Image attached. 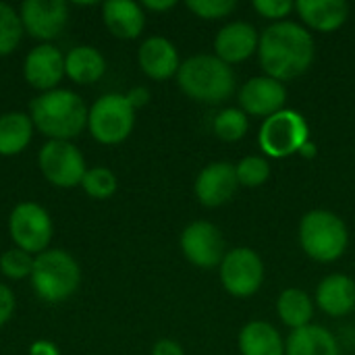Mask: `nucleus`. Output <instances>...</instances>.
Returning <instances> with one entry per match:
<instances>
[{"instance_id": "1", "label": "nucleus", "mask_w": 355, "mask_h": 355, "mask_svg": "<svg viewBox=\"0 0 355 355\" xmlns=\"http://www.w3.org/2000/svg\"><path fill=\"white\" fill-rule=\"evenodd\" d=\"M260 64L266 77L289 81L304 75L314 60V40L302 25L279 21L264 29L258 42Z\"/></svg>"}, {"instance_id": "2", "label": "nucleus", "mask_w": 355, "mask_h": 355, "mask_svg": "<svg viewBox=\"0 0 355 355\" xmlns=\"http://www.w3.org/2000/svg\"><path fill=\"white\" fill-rule=\"evenodd\" d=\"M31 123L50 139L69 141L87 125L89 110L71 89H50L31 100Z\"/></svg>"}, {"instance_id": "3", "label": "nucleus", "mask_w": 355, "mask_h": 355, "mask_svg": "<svg viewBox=\"0 0 355 355\" xmlns=\"http://www.w3.org/2000/svg\"><path fill=\"white\" fill-rule=\"evenodd\" d=\"M177 79L181 89L198 102H223L235 92L233 69L212 54H198L187 58L179 71Z\"/></svg>"}, {"instance_id": "4", "label": "nucleus", "mask_w": 355, "mask_h": 355, "mask_svg": "<svg viewBox=\"0 0 355 355\" xmlns=\"http://www.w3.org/2000/svg\"><path fill=\"white\" fill-rule=\"evenodd\" d=\"M31 283L35 293L44 302L58 304L69 300L77 291L81 283V270L75 258L67 252L46 250L33 260Z\"/></svg>"}, {"instance_id": "5", "label": "nucleus", "mask_w": 355, "mask_h": 355, "mask_svg": "<svg viewBox=\"0 0 355 355\" xmlns=\"http://www.w3.org/2000/svg\"><path fill=\"white\" fill-rule=\"evenodd\" d=\"M345 223L329 210H312L300 223V243L304 252L318 262H333L347 248Z\"/></svg>"}, {"instance_id": "6", "label": "nucleus", "mask_w": 355, "mask_h": 355, "mask_svg": "<svg viewBox=\"0 0 355 355\" xmlns=\"http://www.w3.org/2000/svg\"><path fill=\"white\" fill-rule=\"evenodd\" d=\"M135 125V108L123 94H106L94 102L87 114V127L100 144H121Z\"/></svg>"}, {"instance_id": "7", "label": "nucleus", "mask_w": 355, "mask_h": 355, "mask_svg": "<svg viewBox=\"0 0 355 355\" xmlns=\"http://www.w3.org/2000/svg\"><path fill=\"white\" fill-rule=\"evenodd\" d=\"M308 144V123L295 110L268 116L260 129V148L272 158H285Z\"/></svg>"}, {"instance_id": "8", "label": "nucleus", "mask_w": 355, "mask_h": 355, "mask_svg": "<svg viewBox=\"0 0 355 355\" xmlns=\"http://www.w3.org/2000/svg\"><path fill=\"white\" fill-rule=\"evenodd\" d=\"M8 231L19 250L27 254H42L52 239V220L40 204L23 202L10 212Z\"/></svg>"}, {"instance_id": "9", "label": "nucleus", "mask_w": 355, "mask_h": 355, "mask_svg": "<svg viewBox=\"0 0 355 355\" xmlns=\"http://www.w3.org/2000/svg\"><path fill=\"white\" fill-rule=\"evenodd\" d=\"M42 175L56 187H75L81 185L85 175V160L81 152L71 141L50 139L37 156Z\"/></svg>"}, {"instance_id": "10", "label": "nucleus", "mask_w": 355, "mask_h": 355, "mask_svg": "<svg viewBox=\"0 0 355 355\" xmlns=\"http://www.w3.org/2000/svg\"><path fill=\"white\" fill-rule=\"evenodd\" d=\"M264 279V266L260 256L250 248L231 250L220 264V281L225 289L235 297L254 295Z\"/></svg>"}, {"instance_id": "11", "label": "nucleus", "mask_w": 355, "mask_h": 355, "mask_svg": "<svg viewBox=\"0 0 355 355\" xmlns=\"http://www.w3.org/2000/svg\"><path fill=\"white\" fill-rule=\"evenodd\" d=\"M181 250L185 258L200 268L220 266L225 260V239L212 223H191L181 235Z\"/></svg>"}, {"instance_id": "12", "label": "nucleus", "mask_w": 355, "mask_h": 355, "mask_svg": "<svg viewBox=\"0 0 355 355\" xmlns=\"http://www.w3.org/2000/svg\"><path fill=\"white\" fill-rule=\"evenodd\" d=\"M69 19V6L62 0H25L21 4L23 29L37 40L56 37Z\"/></svg>"}, {"instance_id": "13", "label": "nucleus", "mask_w": 355, "mask_h": 355, "mask_svg": "<svg viewBox=\"0 0 355 355\" xmlns=\"http://www.w3.org/2000/svg\"><path fill=\"white\" fill-rule=\"evenodd\" d=\"M287 100V89L281 81L272 77H252L239 89V102L248 114L272 116L283 110Z\"/></svg>"}, {"instance_id": "14", "label": "nucleus", "mask_w": 355, "mask_h": 355, "mask_svg": "<svg viewBox=\"0 0 355 355\" xmlns=\"http://www.w3.org/2000/svg\"><path fill=\"white\" fill-rule=\"evenodd\" d=\"M23 73L31 87L50 92L60 83L64 75V56L56 46L40 44L27 54Z\"/></svg>"}, {"instance_id": "15", "label": "nucleus", "mask_w": 355, "mask_h": 355, "mask_svg": "<svg viewBox=\"0 0 355 355\" xmlns=\"http://www.w3.org/2000/svg\"><path fill=\"white\" fill-rule=\"evenodd\" d=\"M239 187L237 171L229 162L208 164L196 181V196L204 206L216 208L227 204Z\"/></svg>"}, {"instance_id": "16", "label": "nucleus", "mask_w": 355, "mask_h": 355, "mask_svg": "<svg viewBox=\"0 0 355 355\" xmlns=\"http://www.w3.org/2000/svg\"><path fill=\"white\" fill-rule=\"evenodd\" d=\"M258 42L260 37L250 23L233 21L218 31L214 40V50L223 62L231 64V62H241L248 56H252L254 50L258 48Z\"/></svg>"}, {"instance_id": "17", "label": "nucleus", "mask_w": 355, "mask_h": 355, "mask_svg": "<svg viewBox=\"0 0 355 355\" xmlns=\"http://www.w3.org/2000/svg\"><path fill=\"white\" fill-rule=\"evenodd\" d=\"M139 67L152 79H168L181 67L177 48L166 37H148L139 48Z\"/></svg>"}, {"instance_id": "18", "label": "nucleus", "mask_w": 355, "mask_h": 355, "mask_svg": "<svg viewBox=\"0 0 355 355\" xmlns=\"http://www.w3.org/2000/svg\"><path fill=\"white\" fill-rule=\"evenodd\" d=\"M316 302L329 316H347L355 310V281L347 275H331L322 279L316 291Z\"/></svg>"}, {"instance_id": "19", "label": "nucleus", "mask_w": 355, "mask_h": 355, "mask_svg": "<svg viewBox=\"0 0 355 355\" xmlns=\"http://www.w3.org/2000/svg\"><path fill=\"white\" fill-rule=\"evenodd\" d=\"M102 17L112 35L133 40L144 31L146 17L137 2L131 0H108L102 6Z\"/></svg>"}, {"instance_id": "20", "label": "nucleus", "mask_w": 355, "mask_h": 355, "mask_svg": "<svg viewBox=\"0 0 355 355\" xmlns=\"http://www.w3.org/2000/svg\"><path fill=\"white\" fill-rule=\"evenodd\" d=\"M295 8L306 25L318 31L339 29L349 15V6L343 0H300Z\"/></svg>"}, {"instance_id": "21", "label": "nucleus", "mask_w": 355, "mask_h": 355, "mask_svg": "<svg viewBox=\"0 0 355 355\" xmlns=\"http://www.w3.org/2000/svg\"><path fill=\"white\" fill-rule=\"evenodd\" d=\"M285 355H341L337 339L316 324H308L289 335Z\"/></svg>"}, {"instance_id": "22", "label": "nucleus", "mask_w": 355, "mask_h": 355, "mask_svg": "<svg viewBox=\"0 0 355 355\" xmlns=\"http://www.w3.org/2000/svg\"><path fill=\"white\" fill-rule=\"evenodd\" d=\"M239 349L243 355H285V343L272 324L256 320L239 333Z\"/></svg>"}, {"instance_id": "23", "label": "nucleus", "mask_w": 355, "mask_h": 355, "mask_svg": "<svg viewBox=\"0 0 355 355\" xmlns=\"http://www.w3.org/2000/svg\"><path fill=\"white\" fill-rule=\"evenodd\" d=\"M106 71L104 56L94 46H77L64 56V73L81 85L98 81Z\"/></svg>"}, {"instance_id": "24", "label": "nucleus", "mask_w": 355, "mask_h": 355, "mask_svg": "<svg viewBox=\"0 0 355 355\" xmlns=\"http://www.w3.org/2000/svg\"><path fill=\"white\" fill-rule=\"evenodd\" d=\"M33 133L31 116L25 112H6L0 116V154L15 156L23 152Z\"/></svg>"}, {"instance_id": "25", "label": "nucleus", "mask_w": 355, "mask_h": 355, "mask_svg": "<svg viewBox=\"0 0 355 355\" xmlns=\"http://www.w3.org/2000/svg\"><path fill=\"white\" fill-rule=\"evenodd\" d=\"M277 310H279L281 320H283L289 329H293V331L308 327L310 320H312V314H314L312 300H310L308 293L302 291V289H285V291L279 295Z\"/></svg>"}, {"instance_id": "26", "label": "nucleus", "mask_w": 355, "mask_h": 355, "mask_svg": "<svg viewBox=\"0 0 355 355\" xmlns=\"http://www.w3.org/2000/svg\"><path fill=\"white\" fill-rule=\"evenodd\" d=\"M23 31L21 15H17L12 6L0 2V56L10 54L19 46Z\"/></svg>"}, {"instance_id": "27", "label": "nucleus", "mask_w": 355, "mask_h": 355, "mask_svg": "<svg viewBox=\"0 0 355 355\" xmlns=\"http://www.w3.org/2000/svg\"><path fill=\"white\" fill-rule=\"evenodd\" d=\"M248 116L237 108H227L214 119V133L225 141H237L248 133Z\"/></svg>"}, {"instance_id": "28", "label": "nucleus", "mask_w": 355, "mask_h": 355, "mask_svg": "<svg viewBox=\"0 0 355 355\" xmlns=\"http://www.w3.org/2000/svg\"><path fill=\"white\" fill-rule=\"evenodd\" d=\"M81 187L85 189L87 196H92L96 200H106L116 191V177L110 168L96 166V168L85 171Z\"/></svg>"}, {"instance_id": "29", "label": "nucleus", "mask_w": 355, "mask_h": 355, "mask_svg": "<svg viewBox=\"0 0 355 355\" xmlns=\"http://www.w3.org/2000/svg\"><path fill=\"white\" fill-rule=\"evenodd\" d=\"M235 171H237L239 185H245V187H260L270 177V164L264 158H260V156H248V158H243L235 166Z\"/></svg>"}, {"instance_id": "30", "label": "nucleus", "mask_w": 355, "mask_h": 355, "mask_svg": "<svg viewBox=\"0 0 355 355\" xmlns=\"http://www.w3.org/2000/svg\"><path fill=\"white\" fill-rule=\"evenodd\" d=\"M33 260L35 258H31V254H27L19 248L6 250L0 256V270L8 279H25L33 270Z\"/></svg>"}, {"instance_id": "31", "label": "nucleus", "mask_w": 355, "mask_h": 355, "mask_svg": "<svg viewBox=\"0 0 355 355\" xmlns=\"http://www.w3.org/2000/svg\"><path fill=\"white\" fill-rule=\"evenodd\" d=\"M235 2L233 0H189L187 8L193 10L198 17L204 19H218V17H227L229 12L235 10Z\"/></svg>"}, {"instance_id": "32", "label": "nucleus", "mask_w": 355, "mask_h": 355, "mask_svg": "<svg viewBox=\"0 0 355 355\" xmlns=\"http://www.w3.org/2000/svg\"><path fill=\"white\" fill-rule=\"evenodd\" d=\"M254 8L266 17V19H277V23L287 17L293 8V4L289 0H254Z\"/></svg>"}, {"instance_id": "33", "label": "nucleus", "mask_w": 355, "mask_h": 355, "mask_svg": "<svg viewBox=\"0 0 355 355\" xmlns=\"http://www.w3.org/2000/svg\"><path fill=\"white\" fill-rule=\"evenodd\" d=\"M12 312H15V295L6 285L0 283V327L10 320Z\"/></svg>"}, {"instance_id": "34", "label": "nucleus", "mask_w": 355, "mask_h": 355, "mask_svg": "<svg viewBox=\"0 0 355 355\" xmlns=\"http://www.w3.org/2000/svg\"><path fill=\"white\" fill-rule=\"evenodd\" d=\"M152 355H185L183 354V347L177 343V341H171V339H162L154 345Z\"/></svg>"}, {"instance_id": "35", "label": "nucleus", "mask_w": 355, "mask_h": 355, "mask_svg": "<svg viewBox=\"0 0 355 355\" xmlns=\"http://www.w3.org/2000/svg\"><path fill=\"white\" fill-rule=\"evenodd\" d=\"M125 96H127V100H129V104H131L133 108H141V106H146L148 100H150V92H148L146 87H133V89L127 92Z\"/></svg>"}, {"instance_id": "36", "label": "nucleus", "mask_w": 355, "mask_h": 355, "mask_svg": "<svg viewBox=\"0 0 355 355\" xmlns=\"http://www.w3.org/2000/svg\"><path fill=\"white\" fill-rule=\"evenodd\" d=\"M29 355H60V354H58V349H56V345H54V343H50V341H35V343H31V347H29Z\"/></svg>"}, {"instance_id": "37", "label": "nucleus", "mask_w": 355, "mask_h": 355, "mask_svg": "<svg viewBox=\"0 0 355 355\" xmlns=\"http://www.w3.org/2000/svg\"><path fill=\"white\" fill-rule=\"evenodd\" d=\"M144 6H146V8H152V10H166V8H173V6H175V0H164V2L146 0Z\"/></svg>"}]
</instances>
